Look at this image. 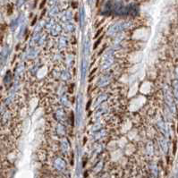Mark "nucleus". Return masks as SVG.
Masks as SVG:
<instances>
[{"label": "nucleus", "instance_id": "obj_1", "mask_svg": "<svg viewBox=\"0 0 178 178\" xmlns=\"http://www.w3.org/2000/svg\"><path fill=\"white\" fill-rule=\"evenodd\" d=\"M101 40H102V37L101 38H100V39H99V40H98L95 42V45H94V49H96V48H97V47L100 45V41H101Z\"/></svg>", "mask_w": 178, "mask_h": 178}, {"label": "nucleus", "instance_id": "obj_4", "mask_svg": "<svg viewBox=\"0 0 178 178\" xmlns=\"http://www.w3.org/2000/svg\"><path fill=\"white\" fill-rule=\"evenodd\" d=\"M45 3H46V0H43V1H42V3H41V4H40V8H43V6H45Z\"/></svg>", "mask_w": 178, "mask_h": 178}, {"label": "nucleus", "instance_id": "obj_7", "mask_svg": "<svg viewBox=\"0 0 178 178\" xmlns=\"http://www.w3.org/2000/svg\"><path fill=\"white\" fill-rule=\"evenodd\" d=\"M4 1H6V0H0V2H4Z\"/></svg>", "mask_w": 178, "mask_h": 178}, {"label": "nucleus", "instance_id": "obj_3", "mask_svg": "<svg viewBox=\"0 0 178 178\" xmlns=\"http://www.w3.org/2000/svg\"><path fill=\"white\" fill-rule=\"evenodd\" d=\"M101 32H102V29H100V31H99V32H98L96 33V35H95V38H98V36H99L100 34L101 33Z\"/></svg>", "mask_w": 178, "mask_h": 178}, {"label": "nucleus", "instance_id": "obj_6", "mask_svg": "<svg viewBox=\"0 0 178 178\" xmlns=\"http://www.w3.org/2000/svg\"><path fill=\"white\" fill-rule=\"evenodd\" d=\"M76 6H77V4H76V3H74V8H75V7H76Z\"/></svg>", "mask_w": 178, "mask_h": 178}, {"label": "nucleus", "instance_id": "obj_2", "mask_svg": "<svg viewBox=\"0 0 178 178\" xmlns=\"http://www.w3.org/2000/svg\"><path fill=\"white\" fill-rule=\"evenodd\" d=\"M91 105V100H90V101L88 102V104H87V106H86V109H87V110H88V109L90 108Z\"/></svg>", "mask_w": 178, "mask_h": 178}, {"label": "nucleus", "instance_id": "obj_5", "mask_svg": "<svg viewBox=\"0 0 178 178\" xmlns=\"http://www.w3.org/2000/svg\"><path fill=\"white\" fill-rule=\"evenodd\" d=\"M86 141H87V138L85 137L84 140H83V144H85V143H86Z\"/></svg>", "mask_w": 178, "mask_h": 178}]
</instances>
